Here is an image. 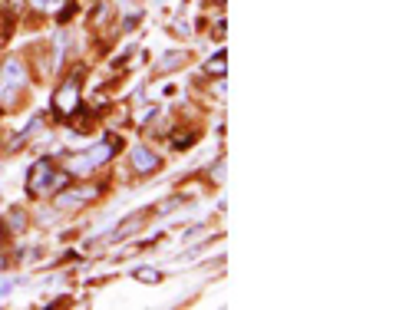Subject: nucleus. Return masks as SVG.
Returning <instances> with one entry per match:
<instances>
[{"label":"nucleus","instance_id":"9","mask_svg":"<svg viewBox=\"0 0 396 310\" xmlns=\"http://www.w3.org/2000/svg\"><path fill=\"white\" fill-rule=\"evenodd\" d=\"M195 139H198V132H195V129H188V132H175L172 142H175V149H188Z\"/></svg>","mask_w":396,"mask_h":310},{"label":"nucleus","instance_id":"17","mask_svg":"<svg viewBox=\"0 0 396 310\" xmlns=\"http://www.w3.org/2000/svg\"><path fill=\"white\" fill-rule=\"evenodd\" d=\"M10 288H13V281H10V277H7V281H0V297H3V294H7Z\"/></svg>","mask_w":396,"mask_h":310},{"label":"nucleus","instance_id":"8","mask_svg":"<svg viewBox=\"0 0 396 310\" xmlns=\"http://www.w3.org/2000/svg\"><path fill=\"white\" fill-rule=\"evenodd\" d=\"M7 228H10V231H17V234H20V231L27 228V215H24V211H20V208H13L10 215H7Z\"/></svg>","mask_w":396,"mask_h":310},{"label":"nucleus","instance_id":"1","mask_svg":"<svg viewBox=\"0 0 396 310\" xmlns=\"http://www.w3.org/2000/svg\"><path fill=\"white\" fill-rule=\"evenodd\" d=\"M116 149H122V139H116V136H109L106 142H99V146H93V149H86V152H80V155H70L66 159V172L70 175H76V178H83V175H90V172H96L99 165H106V162L116 155Z\"/></svg>","mask_w":396,"mask_h":310},{"label":"nucleus","instance_id":"12","mask_svg":"<svg viewBox=\"0 0 396 310\" xmlns=\"http://www.w3.org/2000/svg\"><path fill=\"white\" fill-rule=\"evenodd\" d=\"M136 281H149V284H159V271H152V267H139V271H136Z\"/></svg>","mask_w":396,"mask_h":310},{"label":"nucleus","instance_id":"2","mask_svg":"<svg viewBox=\"0 0 396 310\" xmlns=\"http://www.w3.org/2000/svg\"><path fill=\"white\" fill-rule=\"evenodd\" d=\"M66 185H70V172H57L50 159H40L30 169V175H27V195L40 198V195H50V192H59Z\"/></svg>","mask_w":396,"mask_h":310},{"label":"nucleus","instance_id":"3","mask_svg":"<svg viewBox=\"0 0 396 310\" xmlns=\"http://www.w3.org/2000/svg\"><path fill=\"white\" fill-rule=\"evenodd\" d=\"M27 86V69L20 59H7L3 66H0V103L10 106L17 96H20V90Z\"/></svg>","mask_w":396,"mask_h":310},{"label":"nucleus","instance_id":"13","mask_svg":"<svg viewBox=\"0 0 396 310\" xmlns=\"http://www.w3.org/2000/svg\"><path fill=\"white\" fill-rule=\"evenodd\" d=\"M0 3H3V10H7V13H20L27 0H0Z\"/></svg>","mask_w":396,"mask_h":310},{"label":"nucleus","instance_id":"6","mask_svg":"<svg viewBox=\"0 0 396 310\" xmlns=\"http://www.w3.org/2000/svg\"><path fill=\"white\" fill-rule=\"evenodd\" d=\"M63 195L57 198V208L59 211H73V208H80V205H86V202H93L96 198V188H90V185H83V188H59Z\"/></svg>","mask_w":396,"mask_h":310},{"label":"nucleus","instance_id":"15","mask_svg":"<svg viewBox=\"0 0 396 310\" xmlns=\"http://www.w3.org/2000/svg\"><path fill=\"white\" fill-rule=\"evenodd\" d=\"M73 10H76V3H66V7H59V13H57V17H59V20H70V17H73Z\"/></svg>","mask_w":396,"mask_h":310},{"label":"nucleus","instance_id":"7","mask_svg":"<svg viewBox=\"0 0 396 310\" xmlns=\"http://www.w3.org/2000/svg\"><path fill=\"white\" fill-rule=\"evenodd\" d=\"M188 59V53L185 50H175V53H165L162 57V63H159V73H169V69H178L182 63Z\"/></svg>","mask_w":396,"mask_h":310},{"label":"nucleus","instance_id":"11","mask_svg":"<svg viewBox=\"0 0 396 310\" xmlns=\"http://www.w3.org/2000/svg\"><path fill=\"white\" fill-rule=\"evenodd\" d=\"M30 7H36V10H43V13H50V10H59L63 7V0H27Z\"/></svg>","mask_w":396,"mask_h":310},{"label":"nucleus","instance_id":"16","mask_svg":"<svg viewBox=\"0 0 396 310\" xmlns=\"http://www.w3.org/2000/svg\"><path fill=\"white\" fill-rule=\"evenodd\" d=\"M222 162H215V165H211V178H215V182H222Z\"/></svg>","mask_w":396,"mask_h":310},{"label":"nucleus","instance_id":"4","mask_svg":"<svg viewBox=\"0 0 396 310\" xmlns=\"http://www.w3.org/2000/svg\"><path fill=\"white\" fill-rule=\"evenodd\" d=\"M76 106H80V76H70V80L63 83L53 96V109H57L63 119H70L76 113Z\"/></svg>","mask_w":396,"mask_h":310},{"label":"nucleus","instance_id":"10","mask_svg":"<svg viewBox=\"0 0 396 310\" xmlns=\"http://www.w3.org/2000/svg\"><path fill=\"white\" fill-rule=\"evenodd\" d=\"M205 73H208V76H222V73H225V53L211 57V59H208V66H205Z\"/></svg>","mask_w":396,"mask_h":310},{"label":"nucleus","instance_id":"5","mask_svg":"<svg viewBox=\"0 0 396 310\" xmlns=\"http://www.w3.org/2000/svg\"><path fill=\"white\" fill-rule=\"evenodd\" d=\"M129 162H132L136 175H152V172L162 169V159H159L152 149H146V146H136V149L129 152Z\"/></svg>","mask_w":396,"mask_h":310},{"label":"nucleus","instance_id":"14","mask_svg":"<svg viewBox=\"0 0 396 310\" xmlns=\"http://www.w3.org/2000/svg\"><path fill=\"white\" fill-rule=\"evenodd\" d=\"M106 17H109V0H103V3L96 7V23H106Z\"/></svg>","mask_w":396,"mask_h":310}]
</instances>
